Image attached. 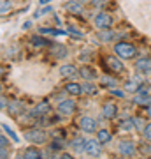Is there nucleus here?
I'll use <instances>...</instances> for the list:
<instances>
[{"label": "nucleus", "instance_id": "obj_1", "mask_svg": "<svg viewBox=\"0 0 151 159\" xmlns=\"http://www.w3.org/2000/svg\"><path fill=\"white\" fill-rule=\"evenodd\" d=\"M114 55H118L120 58H134L137 55V48L132 43L120 41V43L114 44Z\"/></svg>", "mask_w": 151, "mask_h": 159}, {"label": "nucleus", "instance_id": "obj_2", "mask_svg": "<svg viewBox=\"0 0 151 159\" xmlns=\"http://www.w3.org/2000/svg\"><path fill=\"white\" fill-rule=\"evenodd\" d=\"M25 140L34 143V145H40V143L48 142V134H46V131L39 129V127H34V129L25 131Z\"/></svg>", "mask_w": 151, "mask_h": 159}, {"label": "nucleus", "instance_id": "obj_3", "mask_svg": "<svg viewBox=\"0 0 151 159\" xmlns=\"http://www.w3.org/2000/svg\"><path fill=\"white\" fill-rule=\"evenodd\" d=\"M118 150H120L121 156L130 157V156H134L139 148H137V145H135L132 140H120V142H118Z\"/></svg>", "mask_w": 151, "mask_h": 159}, {"label": "nucleus", "instance_id": "obj_4", "mask_svg": "<svg viewBox=\"0 0 151 159\" xmlns=\"http://www.w3.org/2000/svg\"><path fill=\"white\" fill-rule=\"evenodd\" d=\"M93 23H95L97 29L106 30V29H111L112 18H111V14H107V12H99V14L95 16V20H93Z\"/></svg>", "mask_w": 151, "mask_h": 159}, {"label": "nucleus", "instance_id": "obj_5", "mask_svg": "<svg viewBox=\"0 0 151 159\" xmlns=\"http://www.w3.org/2000/svg\"><path fill=\"white\" fill-rule=\"evenodd\" d=\"M84 152L88 154L90 157H99L102 154V143L99 140H88L86 147H84Z\"/></svg>", "mask_w": 151, "mask_h": 159}, {"label": "nucleus", "instance_id": "obj_6", "mask_svg": "<svg viewBox=\"0 0 151 159\" xmlns=\"http://www.w3.org/2000/svg\"><path fill=\"white\" fill-rule=\"evenodd\" d=\"M79 127H81V131H84V133H95L97 131V120L93 119V117H90V115H84V117H81V120H79Z\"/></svg>", "mask_w": 151, "mask_h": 159}, {"label": "nucleus", "instance_id": "obj_7", "mask_svg": "<svg viewBox=\"0 0 151 159\" xmlns=\"http://www.w3.org/2000/svg\"><path fill=\"white\" fill-rule=\"evenodd\" d=\"M106 66L111 69L112 73H121V71L125 69L123 62L120 60L118 55H109V57H106Z\"/></svg>", "mask_w": 151, "mask_h": 159}, {"label": "nucleus", "instance_id": "obj_8", "mask_svg": "<svg viewBox=\"0 0 151 159\" xmlns=\"http://www.w3.org/2000/svg\"><path fill=\"white\" fill-rule=\"evenodd\" d=\"M76 111V102L72 99H63L58 102V113L60 115H72Z\"/></svg>", "mask_w": 151, "mask_h": 159}, {"label": "nucleus", "instance_id": "obj_9", "mask_svg": "<svg viewBox=\"0 0 151 159\" xmlns=\"http://www.w3.org/2000/svg\"><path fill=\"white\" fill-rule=\"evenodd\" d=\"M135 69L139 71L141 74H144V76H148V74H151V58H139L137 62H135Z\"/></svg>", "mask_w": 151, "mask_h": 159}, {"label": "nucleus", "instance_id": "obj_10", "mask_svg": "<svg viewBox=\"0 0 151 159\" xmlns=\"http://www.w3.org/2000/svg\"><path fill=\"white\" fill-rule=\"evenodd\" d=\"M116 113H118V108H116L114 102H104V104H102V115H104L107 120H112L116 117Z\"/></svg>", "mask_w": 151, "mask_h": 159}, {"label": "nucleus", "instance_id": "obj_11", "mask_svg": "<svg viewBox=\"0 0 151 159\" xmlns=\"http://www.w3.org/2000/svg\"><path fill=\"white\" fill-rule=\"evenodd\" d=\"M134 102L139 104V106H149L151 104V94H148V92H135Z\"/></svg>", "mask_w": 151, "mask_h": 159}, {"label": "nucleus", "instance_id": "obj_12", "mask_svg": "<svg viewBox=\"0 0 151 159\" xmlns=\"http://www.w3.org/2000/svg\"><path fill=\"white\" fill-rule=\"evenodd\" d=\"M65 92H67L69 96H81V94H84L83 85L81 83H76V81H69L67 85H65Z\"/></svg>", "mask_w": 151, "mask_h": 159}, {"label": "nucleus", "instance_id": "obj_13", "mask_svg": "<svg viewBox=\"0 0 151 159\" xmlns=\"http://www.w3.org/2000/svg\"><path fill=\"white\" fill-rule=\"evenodd\" d=\"M79 76L86 81H91V80L97 78V73L93 67H90V66H83V67H79Z\"/></svg>", "mask_w": 151, "mask_h": 159}, {"label": "nucleus", "instance_id": "obj_14", "mask_svg": "<svg viewBox=\"0 0 151 159\" xmlns=\"http://www.w3.org/2000/svg\"><path fill=\"white\" fill-rule=\"evenodd\" d=\"M65 11L70 12V14H81L83 12V6L79 0H69L65 4Z\"/></svg>", "mask_w": 151, "mask_h": 159}, {"label": "nucleus", "instance_id": "obj_15", "mask_svg": "<svg viewBox=\"0 0 151 159\" xmlns=\"http://www.w3.org/2000/svg\"><path fill=\"white\" fill-rule=\"evenodd\" d=\"M79 71L76 66H72V64H65V66H62L60 67V74H62L63 78H72V76H76Z\"/></svg>", "mask_w": 151, "mask_h": 159}, {"label": "nucleus", "instance_id": "obj_16", "mask_svg": "<svg viewBox=\"0 0 151 159\" xmlns=\"http://www.w3.org/2000/svg\"><path fill=\"white\" fill-rule=\"evenodd\" d=\"M97 140L102 143V145H106V143H109L112 140V134H111V131H107V129H99L97 131Z\"/></svg>", "mask_w": 151, "mask_h": 159}, {"label": "nucleus", "instance_id": "obj_17", "mask_svg": "<svg viewBox=\"0 0 151 159\" xmlns=\"http://www.w3.org/2000/svg\"><path fill=\"white\" fill-rule=\"evenodd\" d=\"M139 89H141V81L139 80H128L127 83L123 85V90L125 92H139Z\"/></svg>", "mask_w": 151, "mask_h": 159}, {"label": "nucleus", "instance_id": "obj_18", "mask_svg": "<svg viewBox=\"0 0 151 159\" xmlns=\"http://www.w3.org/2000/svg\"><path fill=\"white\" fill-rule=\"evenodd\" d=\"M40 150L35 147H28L25 148V152H23V156H25V159H40Z\"/></svg>", "mask_w": 151, "mask_h": 159}, {"label": "nucleus", "instance_id": "obj_19", "mask_svg": "<svg viewBox=\"0 0 151 159\" xmlns=\"http://www.w3.org/2000/svg\"><path fill=\"white\" fill-rule=\"evenodd\" d=\"M70 147H72L76 152H84V147H86V140L79 136V138H76V140H72Z\"/></svg>", "mask_w": 151, "mask_h": 159}, {"label": "nucleus", "instance_id": "obj_20", "mask_svg": "<svg viewBox=\"0 0 151 159\" xmlns=\"http://www.w3.org/2000/svg\"><path fill=\"white\" fill-rule=\"evenodd\" d=\"M30 43H32L35 48H44V46L49 44V41L44 39V37H40V35H32V37H30Z\"/></svg>", "mask_w": 151, "mask_h": 159}, {"label": "nucleus", "instance_id": "obj_21", "mask_svg": "<svg viewBox=\"0 0 151 159\" xmlns=\"http://www.w3.org/2000/svg\"><path fill=\"white\" fill-rule=\"evenodd\" d=\"M99 37H100V41H104V43H111L112 39H116V34L111 32L109 29H106V30H102L100 34H99Z\"/></svg>", "mask_w": 151, "mask_h": 159}, {"label": "nucleus", "instance_id": "obj_22", "mask_svg": "<svg viewBox=\"0 0 151 159\" xmlns=\"http://www.w3.org/2000/svg\"><path fill=\"white\" fill-rule=\"evenodd\" d=\"M49 110H51L49 102H40L39 106H35V110L32 111V115H44V113H48Z\"/></svg>", "mask_w": 151, "mask_h": 159}, {"label": "nucleus", "instance_id": "obj_23", "mask_svg": "<svg viewBox=\"0 0 151 159\" xmlns=\"http://www.w3.org/2000/svg\"><path fill=\"white\" fill-rule=\"evenodd\" d=\"M51 51H53V55L58 58H63V57H67V48L65 46H53L51 48Z\"/></svg>", "mask_w": 151, "mask_h": 159}, {"label": "nucleus", "instance_id": "obj_24", "mask_svg": "<svg viewBox=\"0 0 151 159\" xmlns=\"http://www.w3.org/2000/svg\"><path fill=\"white\" fill-rule=\"evenodd\" d=\"M100 85L104 87H111V89H114V87L118 85V81L114 78H111V76H102L100 78Z\"/></svg>", "mask_w": 151, "mask_h": 159}, {"label": "nucleus", "instance_id": "obj_25", "mask_svg": "<svg viewBox=\"0 0 151 159\" xmlns=\"http://www.w3.org/2000/svg\"><path fill=\"white\" fill-rule=\"evenodd\" d=\"M83 92H84V94H88V96H95V94H97V87L93 85V83L86 81V83L83 85Z\"/></svg>", "mask_w": 151, "mask_h": 159}, {"label": "nucleus", "instance_id": "obj_26", "mask_svg": "<svg viewBox=\"0 0 151 159\" xmlns=\"http://www.w3.org/2000/svg\"><path fill=\"white\" fill-rule=\"evenodd\" d=\"M39 34H51V35H63L65 32L58 29H39Z\"/></svg>", "mask_w": 151, "mask_h": 159}, {"label": "nucleus", "instance_id": "obj_27", "mask_svg": "<svg viewBox=\"0 0 151 159\" xmlns=\"http://www.w3.org/2000/svg\"><path fill=\"white\" fill-rule=\"evenodd\" d=\"M2 129H4V133H7V134H9V136L12 138V142H19V138H18V134H16V133H14V131H12V129H11V127H9L7 124H2Z\"/></svg>", "mask_w": 151, "mask_h": 159}, {"label": "nucleus", "instance_id": "obj_28", "mask_svg": "<svg viewBox=\"0 0 151 159\" xmlns=\"http://www.w3.org/2000/svg\"><path fill=\"white\" fill-rule=\"evenodd\" d=\"M142 138H144L146 142L151 143V122H148V124L144 125V129H142Z\"/></svg>", "mask_w": 151, "mask_h": 159}, {"label": "nucleus", "instance_id": "obj_29", "mask_svg": "<svg viewBox=\"0 0 151 159\" xmlns=\"http://www.w3.org/2000/svg\"><path fill=\"white\" fill-rule=\"evenodd\" d=\"M137 148H139V152H142V154H151V145H149V142H142L141 145H137Z\"/></svg>", "mask_w": 151, "mask_h": 159}, {"label": "nucleus", "instance_id": "obj_30", "mask_svg": "<svg viewBox=\"0 0 151 159\" xmlns=\"http://www.w3.org/2000/svg\"><path fill=\"white\" fill-rule=\"evenodd\" d=\"M120 127L121 129H134V119H125L120 122Z\"/></svg>", "mask_w": 151, "mask_h": 159}, {"label": "nucleus", "instance_id": "obj_31", "mask_svg": "<svg viewBox=\"0 0 151 159\" xmlns=\"http://www.w3.org/2000/svg\"><path fill=\"white\" fill-rule=\"evenodd\" d=\"M11 11V2L9 0H2V7H0V12L2 14H6V12Z\"/></svg>", "mask_w": 151, "mask_h": 159}, {"label": "nucleus", "instance_id": "obj_32", "mask_svg": "<svg viewBox=\"0 0 151 159\" xmlns=\"http://www.w3.org/2000/svg\"><path fill=\"white\" fill-rule=\"evenodd\" d=\"M69 32H70V35H72V37H76V39H83V34H81L79 30H76L74 27H69Z\"/></svg>", "mask_w": 151, "mask_h": 159}, {"label": "nucleus", "instance_id": "obj_33", "mask_svg": "<svg viewBox=\"0 0 151 159\" xmlns=\"http://www.w3.org/2000/svg\"><path fill=\"white\" fill-rule=\"evenodd\" d=\"M9 110H11L12 113H16L18 110H23V106L19 104V102H12V104H9Z\"/></svg>", "mask_w": 151, "mask_h": 159}, {"label": "nucleus", "instance_id": "obj_34", "mask_svg": "<svg viewBox=\"0 0 151 159\" xmlns=\"http://www.w3.org/2000/svg\"><path fill=\"white\" fill-rule=\"evenodd\" d=\"M9 157V150L7 147H0V159H7Z\"/></svg>", "mask_w": 151, "mask_h": 159}, {"label": "nucleus", "instance_id": "obj_35", "mask_svg": "<svg viewBox=\"0 0 151 159\" xmlns=\"http://www.w3.org/2000/svg\"><path fill=\"white\" fill-rule=\"evenodd\" d=\"M111 94H112V96H116V97H125V90H118L116 87L111 90Z\"/></svg>", "mask_w": 151, "mask_h": 159}, {"label": "nucleus", "instance_id": "obj_36", "mask_svg": "<svg viewBox=\"0 0 151 159\" xmlns=\"http://www.w3.org/2000/svg\"><path fill=\"white\" fill-rule=\"evenodd\" d=\"M51 150H60L62 148V142H51Z\"/></svg>", "mask_w": 151, "mask_h": 159}, {"label": "nucleus", "instance_id": "obj_37", "mask_svg": "<svg viewBox=\"0 0 151 159\" xmlns=\"http://www.w3.org/2000/svg\"><path fill=\"white\" fill-rule=\"evenodd\" d=\"M0 143H2V147H9V143H7V140H6V136H4V134L0 136Z\"/></svg>", "mask_w": 151, "mask_h": 159}, {"label": "nucleus", "instance_id": "obj_38", "mask_svg": "<svg viewBox=\"0 0 151 159\" xmlns=\"http://www.w3.org/2000/svg\"><path fill=\"white\" fill-rule=\"evenodd\" d=\"M91 4H93V7H100L104 4V0H91Z\"/></svg>", "mask_w": 151, "mask_h": 159}, {"label": "nucleus", "instance_id": "obj_39", "mask_svg": "<svg viewBox=\"0 0 151 159\" xmlns=\"http://www.w3.org/2000/svg\"><path fill=\"white\" fill-rule=\"evenodd\" d=\"M60 159H74V156H70V154H67V152H63Z\"/></svg>", "mask_w": 151, "mask_h": 159}, {"label": "nucleus", "instance_id": "obj_40", "mask_svg": "<svg viewBox=\"0 0 151 159\" xmlns=\"http://www.w3.org/2000/svg\"><path fill=\"white\" fill-rule=\"evenodd\" d=\"M6 106H9V104H7V101H6V97L2 96V104H0V108L4 110V108H6Z\"/></svg>", "mask_w": 151, "mask_h": 159}, {"label": "nucleus", "instance_id": "obj_41", "mask_svg": "<svg viewBox=\"0 0 151 159\" xmlns=\"http://www.w3.org/2000/svg\"><path fill=\"white\" fill-rule=\"evenodd\" d=\"M148 117H149V119H151V104H149V106H148Z\"/></svg>", "mask_w": 151, "mask_h": 159}, {"label": "nucleus", "instance_id": "obj_42", "mask_svg": "<svg viewBox=\"0 0 151 159\" xmlns=\"http://www.w3.org/2000/svg\"><path fill=\"white\" fill-rule=\"evenodd\" d=\"M48 2H51V0H40V4H48Z\"/></svg>", "mask_w": 151, "mask_h": 159}, {"label": "nucleus", "instance_id": "obj_43", "mask_svg": "<svg viewBox=\"0 0 151 159\" xmlns=\"http://www.w3.org/2000/svg\"><path fill=\"white\" fill-rule=\"evenodd\" d=\"M16 159H25V156H16Z\"/></svg>", "mask_w": 151, "mask_h": 159}, {"label": "nucleus", "instance_id": "obj_44", "mask_svg": "<svg viewBox=\"0 0 151 159\" xmlns=\"http://www.w3.org/2000/svg\"><path fill=\"white\" fill-rule=\"evenodd\" d=\"M112 159H127L125 156H121V157H112Z\"/></svg>", "mask_w": 151, "mask_h": 159}]
</instances>
